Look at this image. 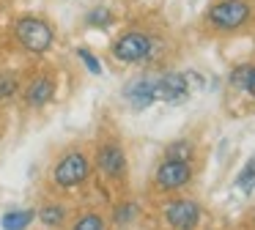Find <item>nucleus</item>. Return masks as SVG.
<instances>
[{"mask_svg": "<svg viewBox=\"0 0 255 230\" xmlns=\"http://www.w3.org/2000/svg\"><path fill=\"white\" fill-rule=\"evenodd\" d=\"M14 36H17V41L22 44L28 52H47V49L55 44V30H52V25L47 19H41V16H22V19H17V25H14Z\"/></svg>", "mask_w": 255, "mask_h": 230, "instance_id": "nucleus-1", "label": "nucleus"}, {"mask_svg": "<svg viewBox=\"0 0 255 230\" xmlns=\"http://www.w3.org/2000/svg\"><path fill=\"white\" fill-rule=\"evenodd\" d=\"M250 19V5L244 0H220L209 8V22L220 30H236Z\"/></svg>", "mask_w": 255, "mask_h": 230, "instance_id": "nucleus-2", "label": "nucleus"}, {"mask_svg": "<svg viewBox=\"0 0 255 230\" xmlns=\"http://www.w3.org/2000/svg\"><path fill=\"white\" fill-rule=\"evenodd\" d=\"M88 173H91L88 159H85L80 151H72L55 164V170H52V181H55L58 186H63V189H72V186L83 184V181L88 178Z\"/></svg>", "mask_w": 255, "mask_h": 230, "instance_id": "nucleus-3", "label": "nucleus"}, {"mask_svg": "<svg viewBox=\"0 0 255 230\" xmlns=\"http://www.w3.org/2000/svg\"><path fill=\"white\" fill-rule=\"evenodd\" d=\"M154 49V41H151L145 33H124L116 44H113V58L124 60V63H134V60H145Z\"/></svg>", "mask_w": 255, "mask_h": 230, "instance_id": "nucleus-4", "label": "nucleus"}, {"mask_svg": "<svg viewBox=\"0 0 255 230\" xmlns=\"http://www.w3.org/2000/svg\"><path fill=\"white\" fill-rule=\"evenodd\" d=\"M189 96V82L184 74H165L159 80H154V99L165 104H178Z\"/></svg>", "mask_w": 255, "mask_h": 230, "instance_id": "nucleus-5", "label": "nucleus"}, {"mask_svg": "<svg viewBox=\"0 0 255 230\" xmlns=\"http://www.w3.org/2000/svg\"><path fill=\"white\" fill-rule=\"evenodd\" d=\"M165 219L176 230H192L200 219V208H198V203H192V200H176L165 208Z\"/></svg>", "mask_w": 255, "mask_h": 230, "instance_id": "nucleus-6", "label": "nucleus"}, {"mask_svg": "<svg viewBox=\"0 0 255 230\" xmlns=\"http://www.w3.org/2000/svg\"><path fill=\"white\" fill-rule=\"evenodd\" d=\"M192 178V167L189 162H173V159H165L159 170H156V184L162 189H178V186L189 184Z\"/></svg>", "mask_w": 255, "mask_h": 230, "instance_id": "nucleus-7", "label": "nucleus"}, {"mask_svg": "<svg viewBox=\"0 0 255 230\" xmlns=\"http://www.w3.org/2000/svg\"><path fill=\"white\" fill-rule=\"evenodd\" d=\"M96 164H99V170H102L105 175H110V178H121V175L127 173V153H124L121 145H116V142H107V145L99 148Z\"/></svg>", "mask_w": 255, "mask_h": 230, "instance_id": "nucleus-8", "label": "nucleus"}, {"mask_svg": "<svg viewBox=\"0 0 255 230\" xmlns=\"http://www.w3.org/2000/svg\"><path fill=\"white\" fill-rule=\"evenodd\" d=\"M124 99H127L134 110L151 107V104L156 102L154 99V80H148V77H137V80H132L127 88H124Z\"/></svg>", "mask_w": 255, "mask_h": 230, "instance_id": "nucleus-9", "label": "nucleus"}, {"mask_svg": "<svg viewBox=\"0 0 255 230\" xmlns=\"http://www.w3.org/2000/svg\"><path fill=\"white\" fill-rule=\"evenodd\" d=\"M52 93H55L52 77H36V80L28 85V91H25V102H28L30 107H44V104L52 99Z\"/></svg>", "mask_w": 255, "mask_h": 230, "instance_id": "nucleus-10", "label": "nucleus"}, {"mask_svg": "<svg viewBox=\"0 0 255 230\" xmlns=\"http://www.w3.org/2000/svg\"><path fill=\"white\" fill-rule=\"evenodd\" d=\"M33 219H36V211H30V208H19V211H8L0 225H3V230H25Z\"/></svg>", "mask_w": 255, "mask_h": 230, "instance_id": "nucleus-11", "label": "nucleus"}, {"mask_svg": "<svg viewBox=\"0 0 255 230\" xmlns=\"http://www.w3.org/2000/svg\"><path fill=\"white\" fill-rule=\"evenodd\" d=\"M85 22L91 27H107V25H113V11L105 8V5H96V8H91L85 14Z\"/></svg>", "mask_w": 255, "mask_h": 230, "instance_id": "nucleus-12", "label": "nucleus"}, {"mask_svg": "<svg viewBox=\"0 0 255 230\" xmlns=\"http://www.w3.org/2000/svg\"><path fill=\"white\" fill-rule=\"evenodd\" d=\"M165 153H167V159H173V162H187V159L192 156V142H189V140L170 142Z\"/></svg>", "mask_w": 255, "mask_h": 230, "instance_id": "nucleus-13", "label": "nucleus"}, {"mask_svg": "<svg viewBox=\"0 0 255 230\" xmlns=\"http://www.w3.org/2000/svg\"><path fill=\"white\" fill-rule=\"evenodd\" d=\"M236 186H239V189H244V192H253L255 189V156L250 159V162L242 167V173L236 175Z\"/></svg>", "mask_w": 255, "mask_h": 230, "instance_id": "nucleus-14", "label": "nucleus"}, {"mask_svg": "<svg viewBox=\"0 0 255 230\" xmlns=\"http://www.w3.org/2000/svg\"><path fill=\"white\" fill-rule=\"evenodd\" d=\"M36 217H39L47 228H55V225L63 222V208L61 206H44L39 214H36Z\"/></svg>", "mask_w": 255, "mask_h": 230, "instance_id": "nucleus-15", "label": "nucleus"}, {"mask_svg": "<svg viewBox=\"0 0 255 230\" xmlns=\"http://www.w3.org/2000/svg\"><path fill=\"white\" fill-rule=\"evenodd\" d=\"M72 230H105V219L99 214H85V217H80L74 222Z\"/></svg>", "mask_w": 255, "mask_h": 230, "instance_id": "nucleus-16", "label": "nucleus"}, {"mask_svg": "<svg viewBox=\"0 0 255 230\" xmlns=\"http://www.w3.org/2000/svg\"><path fill=\"white\" fill-rule=\"evenodd\" d=\"M77 58L85 63V69H88L91 74H102V63H99V58H96V55L91 52V49H85V47H83V49H77Z\"/></svg>", "mask_w": 255, "mask_h": 230, "instance_id": "nucleus-17", "label": "nucleus"}, {"mask_svg": "<svg viewBox=\"0 0 255 230\" xmlns=\"http://www.w3.org/2000/svg\"><path fill=\"white\" fill-rule=\"evenodd\" d=\"M247 77H250V66H236V69L231 71V85L233 88H242V91H244Z\"/></svg>", "mask_w": 255, "mask_h": 230, "instance_id": "nucleus-18", "label": "nucleus"}, {"mask_svg": "<svg viewBox=\"0 0 255 230\" xmlns=\"http://www.w3.org/2000/svg\"><path fill=\"white\" fill-rule=\"evenodd\" d=\"M14 91H17V80H14V77H8V74H0V99L11 96Z\"/></svg>", "mask_w": 255, "mask_h": 230, "instance_id": "nucleus-19", "label": "nucleus"}, {"mask_svg": "<svg viewBox=\"0 0 255 230\" xmlns=\"http://www.w3.org/2000/svg\"><path fill=\"white\" fill-rule=\"evenodd\" d=\"M137 214V208L132 206V203H127V206H121V208H116V222L118 225H124V222H129V219Z\"/></svg>", "mask_w": 255, "mask_h": 230, "instance_id": "nucleus-20", "label": "nucleus"}, {"mask_svg": "<svg viewBox=\"0 0 255 230\" xmlns=\"http://www.w3.org/2000/svg\"><path fill=\"white\" fill-rule=\"evenodd\" d=\"M244 91H247L250 96H255V66H250V77H247V85H244Z\"/></svg>", "mask_w": 255, "mask_h": 230, "instance_id": "nucleus-21", "label": "nucleus"}]
</instances>
